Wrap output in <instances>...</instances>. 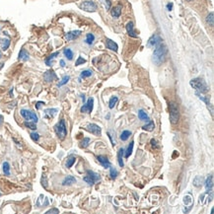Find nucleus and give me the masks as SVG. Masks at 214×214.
<instances>
[{"label": "nucleus", "mask_w": 214, "mask_h": 214, "mask_svg": "<svg viewBox=\"0 0 214 214\" xmlns=\"http://www.w3.org/2000/svg\"><path fill=\"white\" fill-rule=\"evenodd\" d=\"M167 48L163 43H159L157 46H155L154 52H153V61L156 65H161L162 63L165 62L167 57Z\"/></svg>", "instance_id": "f257e3e1"}, {"label": "nucleus", "mask_w": 214, "mask_h": 214, "mask_svg": "<svg viewBox=\"0 0 214 214\" xmlns=\"http://www.w3.org/2000/svg\"><path fill=\"white\" fill-rule=\"evenodd\" d=\"M190 86L196 91V93L198 94H205L209 91V87L207 86V84L205 83V81L201 78H194L189 82Z\"/></svg>", "instance_id": "f03ea898"}, {"label": "nucleus", "mask_w": 214, "mask_h": 214, "mask_svg": "<svg viewBox=\"0 0 214 214\" xmlns=\"http://www.w3.org/2000/svg\"><path fill=\"white\" fill-rule=\"evenodd\" d=\"M180 119V112L176 103H170V121L172 124H177Z\"/></svg>", "instance_id": "7ed1b4c3"}, {"label": "nucleus", "mask_w": 214, "mask_h": 214, "mask_svg": "<svg viewBox=\"0 0 214 214\" xmlns=\"http://www.w3.org/2000/svg\"><path fill=\"white\" fill-rule=\"evenodd\" d=\"M54 130L56 135L58 136V138L63 140L65 138V136L67 135V129H66V125H65V121L64 119H60L59 122L54 127Z\"/></svg>", "instance_id": "20e7f679"}, {"label": "nucleus", "mask_w": 214, "mask_h": 214, "mask_svg": "<svg viewBox=\"0 0 214 214\" xmlns=\"http://www.w3.org/2000/svg\"><path fill=\"white\" fill-rule=\"evenodd\" d=\"M21 116L24 118L27 121H34V122H38L39 119H38V116L35 114L34 112H32L30 110H21Z\"/></svg>", "instance_id": "39448f33"}, {"label": "nucleus", "mask_w": 214, "mask_h": 214, "mask_svg": "<svg viewBox=\"0 0 214 214\" xmlns=\"http://www.w3.org/2000/svg\"><path fill=\"white\" fill-rule=\"evenodd\" d=\"M100 180V176L97 174V173L93 172V171H87V176H85L84 177V181H86L88 184H90V186H92L96 183L97 181Z\"/></svg>", "instance_id": "423d86ee"}, {"label": "nucleus", "mask_w": 214, "mask_h": 214, "mask_svg": "<svg viewBox=\"0 0 214 214\" xmlns=\"http://www.w3.org/2000/svg\"><path fill=\"white\" fill-rule=\"evenodd\" d=\"M80 8L82 10L87 11V12H94L97 9V5L93 1H84L83 3H81Z\"/></svg>", "instance_id": "0eeeda50"}, {"label": "nucleus", "mask_w": 214, "mask_h": 214, "mask_svg": "<svg viewBox=\"0 0 214 214\" xmlns=\"http://www.w3.org/2000/svg\"><path fill=\"white\" fill-rule=\"evenodd\" d=\"M161 43H162V39L160 38V36H158V35H153V36L149 39L147 46L149 48H155V46H157Z\"/></svg>", "instance_id": "6e6552de"}, {"label": "nucleus", "mask_w": 214, "mask_h": 214, "mask_svg": "<svg viewBox=\"0 0 214 214\" xmlns=\"http://www.w3.org/2000/svg\"><path fill=\"white\" fill-rule=\"evenodd\" d=\"M94 107V99L89 98L88 101L85 103V105L81 108V112L82 113H91L93 111Z\"/></svg>", "instance_id": "1a4fd4ad"}, {"label": "nucleus", "mask_w": 214, "mask_h": 214, "mask_svg": "<svg viewBox=\"0 0 214 214\" xmlns=\"http://www.w3.org/2000/svg\"><path fill=\"white\" fill-rule=\"evenodd\" d=\"M87 128H88V130H89L91 133L94 134V135H97V136L102 135V129H101V127H100L98 124H88Z\"/></svg>", "instance_id": "9d476101"}, {"label": "nucleus", "mask_w": 214, "mask_h": 214, "mask_svg": "<svg viewBox=\"0 0 214 214\" xmlns=\"http://www.w3.org/2000/svg\"><path fill=\"white\" fill-rule=\"evenodd\" d=\"M43 79H45L46 82L49 83V82L57 80V76L54 70H48V71L45 72V74H43Z\"/></svg>", "instance_id": "9b49d317"}, {"label": "nucleus", "mask_w": 214, "mask_h": 214, "mask_svg": "<svg viewBox=\"0 0 214 214\" xmlns=\"http://www.w3.org/2000/svg\"><path fill=\"white\" fill-rule=\"evenodd\" d=\"M80 35H81V31H72V32H69V33H66L64 38H65L66 40L70 42V40H73L77 39L78 37H80Z\"/></svg>", "instance_id": "f8f14e48"}, {"label": "nucleus", "mask_w": 214, "mask_h": 214, "mask_svg": "<svg viewBox=\"0 0 214 214\" xmlns=\"http://www.w3.org/2000/svg\"><path fill=\"white\" fill-rule=\"evenodd\" d=\"M97 160H98L100 162V164H101V165L104 167V168H106V169L110 168V167H111V162L106 156H102V155H100V156L97 157Z\"/></svg>", "instance_id": "ddd939ff"}, {"label": "nucleus", "mask_w": 214, "mask_h": 214, "mask_svg": "<svg viewBox=\"0 0 214 214\" xmlns=\"http://www.w3.org/2000/svg\"><path fill=\"white\" fill-rule=\"evenodd\" d=\"M127 34H128V36H129V37L137 38V34L135 33V31H134V25H133L132 22H128L127 23Z\"/></svg>", "instance_id": "4468645a"}, {"label": "nucleus", "mask_w": 214, "mask_h": 214, "mask_svg": "<svg viewBox=\"0 0 214 214\" xmlns=\"http://www.w3.org/2000/svg\"><path fill=\"white\" fill-rule=\"evenodd\" d=\"M121 9H122L121 5H118V6L112 8V10H111V14H112V16L115 17V18H119L121 14Z\"/></svg>", "instance_id": "2eb2a0df"}, {"label": "nucleus", "mask_w": 214, "mask_h": 214, "mask_svg": "<svg viewBox=\"0 0 214 214\" xmlns=\"http://www.w3.org/2000/svg\"><path fill=\"white\" fill-rule=\"evenodd\" d=\"M74 183H76V179L74 177H72V176H67V177L64 179L62 181V186H71Z\"/></svg>", "instance_id": "dca6fc26"}, {"label": "nucleus", "mask_w": 214, "mask_h": 214, "mask_svg": "<svg viewBox=\"0 0 214 214\" xmlns=\"http://www.w3.org/2000/svg\"><path fill=\"white\" fill-rule=\"evenodd\" d=\"M57 109H48L45 111V118L46 119H52L57 114Z\"/></svg>", "instance_id": "f3484780"}, {"label": "nucleus", "mask_w": 214, "mask_h": 214, "mask_svg": "<svg viewBox=\"0 0 214 214\" xmlns=\"http://www.w3.org/2000/svg\"><path fill=\"white\" fill-rule=\"evenodd\" d=\"M205 187H206L207 192L212 190V189H213V176L212 175H210L209 177L206 179V181H205Z\"/></svg>", "instance_id": "a211bd4d"}, {"label": "nucleus", "mask_w": 214, "mask_h": 214, "mask_svg": "<svg viewBox=\"0 0 214 214\" xmlns=\"http://www.w3.org/2000/svg\"><path fill=\"white\" fill-rule=\"evenodd\" d=\"M124 149L121 148L118 152V161H119V165L121 167H124Z\"/></svg>", "instance_id": "6ab92c4d"}, {"label": "nucleus", "mask_w": 214, "mask_h": 214, "mask_svg": "<svg viewBox=\"0 0 214 214\" xmlns=\"http://www.w3.org/2000/svg\"><path fill=\"white\" fill-rule=\"evenodd\" d=\"M107 48L109 49H111V51H118V48H119L118 45L110 39L107 40Z\"/></svg>", "instance_id": "aec40b11"}, {"label": "nucleus", "mask_w": 214, "mask_h": 214, "mask_svg": "<svg viewBox=\"0 0 214 214\" xmlns=\"http://www.w3.org/2000/svg\"><path fill=\"white\" fill-rule=\"evenodd\" d=\"M19 59L23 61H27L29 59V54L24 48H22L19 52Z\"/></svg>", "instance_id": "412c9836"}, {"label": "nucleus", "mask_w": 214, "mask_h": 214, "mask_svg": "<svg viewBox=\"0 0 214 214\" xmlns=\"http://www.w3.org/2000/svg\"><path fill=\"white\" fill-rule=\"evenodd\" d=\"M154 127H155L154 121H148V124L142 127L143 130H146V131H152L154 129Z\"/></svg>", "instance_id": "4be33fe9"}, {"label": "nucleus", "mask_w": 214, "mask_h": 214, "mask_svg": "<svg viewBox=\"0 0 214 214\" xmlns=\"http://www.w3.org/2000/svg\"><path fill=\"white\" fill-rule=\"evenodd\" d=\"M202 183H203V177H201V176H196V177L193 179V186L200 187Z\"/></svg>", "instance_id": "5701e85b"}, {"label": "nucleus", "mask_w": 214, "mask_h": 214, "mask_svg": "<svg viewBox=\"0 0 214 214\" xmlns=\"http://www.w3.org/2000/svg\"><path fill=\"white\" fill-rule=\"evenodd\" d=\"M138 118L141 119V121H149L148 115H147V114H146L143 110L138 111Z\"/></svg>", "instance_id": "b1692460"}, {"label": "nucleus", "mask_w": 214, "mask_h": 214, "mask_svg": "<svg viewBox=\"0 0 214 214\" xmlns=\"http://www.w3.org/2000/svg\"><path fill=\"white\" fill-rule=\"evenodd\" d=\"M133 145H134V142L133 141H131L130 142V144L128 145V147L127 149V151H125V154H124V157L125 158H128L131 155V153H132V150H133Z\"/></svg>", "instance_id": "393cba45"}, {"label": "nucleus", "mask_w": 214, "mask_h": 214, "mask_svg": "<svg viewBox=\"0 0 214 214\" xmlns=\"http://www.w3.org/2000/svg\"><path fill=\"white\" fill-rule=\"evenodd\" d=\"M63 54H64L65 57H66L68 60H71L72 58H73V51H72L70 48H64Z\"/></svg>", "instance_id": "a878e982"}, {"label": "nucleus", "mask_w": 214, "mask_h": 214, "mask_svg": "<svg viewBox=\"0 0 214 214\" xmlns=\"http://www.w3.org/2000/svg\"><path fill=\"white\" fill-rule=\"evenodd\" d=\"M58 54H59V52L56 51V52H54V54H52L49 55V56H48V57L46 59V65H51V61H52V59H54V58L56 57Z\"/></svg>", "instance_id": "bb28decb"}, {"label": "nucleus", "mask_w": 214, "mask_h": 214, "mask_svg": "<svg viewBox=\"0 0 214 214\" xmlns=\"http://www.w3.org/2000/svg\"><path fill=\"white\" fill-rule=\"evenodd\" d=\"M2 169H3V173L6 176L10 175V165L8 162H4L3 165H2Z\"/></svg>", "instance_id": "cd10ccee"}, {"label": "nucleus", "mask_w": 214, "mask_h": 214, "mask_svg": "<svg viewBox=\"0 0 214 214\" xmlns=\"http://www.w3.org/2000/svg\"><path fill=\"white\" fill-rule=\"evenodd\" d=\"M130 135H131V132L129 130H124V131H122L121 134V139L122 140V141H125V140H127L128 138H129Z\"/></svg>", "instance_id": "c85d7f7f"}, {"label": "nucleus", "mask_w": 214, "mask_h": 214, "mask_svg": "<svg viewBox=\"0 0 214 214\" xmlns=\"http://www.w3.org/2000/svg\"><path fill=\"white\" fill-rule=\"evenodd\" d=\"M214 17H213V12H210L209 14L207 15L206 17V23L211 27H213V24H214Z\"/></svg>", "instance_id": "c756f323"}, {"label": "nucleus", "mask_w": 214, "mask_h": 214, "mask_svg": "<svg viewBox=\"0 0 214 214\" xmlns=\"http://www.w3.org/2000/svg\"><path fill=\"white\" fill-rule=\"evenodd\" d=\"M94 40H95V36H94L93 34H87V36H86V43H88V45H92V43H94Z\"/></svg>", "instance_id": "7c9ffc66"}, {"label": "nucleus", "mask_w": 214, "mask_h": 214, "mask_svg": "<svg viewBox=\"0 0 214 214\" xmlns=\"http://www.w3.org/2000/svg\"><path fill=\"white\" fill-rule=\"evenodd\" d=\"M90 142H91V139L89 138V137H85V138H83V140L81 141L80 147H82V148H87L88 146H89Z\"/></svg>", "instance_id": "2f4dec72"}, {"label": "nucleus", "mask_w": 214, "mask_h": 214, "mask_svg": "<svg viewBox=\"0 0 214 214\" xmlns=\"http://www.w3.org/2000/svg\"><path fill=\"white\" fill-rule=\"evenodd\" d=\"M118 97H112V98L110 99V101H109V108L110 109H114L115 108V106L116 104V102H118Z\"/></svg>", "instance_id": "473e14b6"}, {"label": "nucleus", "mask_w": 214, "mask_h": 214, "mask_svg": "<svg viewBox=\"0 0 214 214\" xmlns=\"http://www.w3.org/2000/svg\"><path fill=\"white\" fill-rule=\"evenodd\" d=\"M110 169H111V171H110L111 178H112L113 180H115V179H116V177H118V175H119L118 170H116V168H114V167H110Z\"/></svg>", "instance_id": "72a5a7b5"}, {"label": "nucleus", "mask_w": 214, "mask_h": 214, "mask_svg": "<svg viewBox=\"0 0 214 214\" xmlns=\"http://www.w3.org/2000/svg\"><path fill=\"white\" fill-rule=\"evenodd\" d=\"M76 161V158L74 156H69V158L67 159V162H66V167L67 168H71L73 166V164L75 163Z\"/></svg>", "instance_id": "f704fd0d"}, {"label": "nucleus", "mask_w": 214, "mask_h": 214, "mask_svg": "<svg viewBox=\"0 0 214 214\" xmlns=\"http://www.w3.org/2000/svg\"><path fill=\"white\" fill-rule=\"evenodd\" d=\"M25 127L30 128L32 130H36L37 129V125H36V122L34 121H26L25 122Z\"/></svg>", "instance_id": "c9c22d12"}, {"label": "nucleus", "mask_w": 214, "mask_h": 214, "mask_svg": "<svg viewBox=\"0 0 214 214\" xmlns=\"http://www.w3.org/2000/svg\"><path fill=\"white\" fill-rule=\"evenodd\" d=\"M40 184H42V186L45 187V189H48V180H46V176L43 174V177H42V180H40Z\"/></svg>", "instance_id": "e433bc0d"}, {"label": "nucleus", "mask_w": 214, "mask_h": 214, "mask_svg": "<svg viewBox=\"0 0 214 214\" xmlns=\"http://www.w3.org/2000/svg\"><path fill=\"white\" fill-rule=\"evenodd\" d=\"M92 75V70H84V71L81 72V77L82 78H87V77H90V76Z\"/></svg>", "instance_id": "4c0bfd02"}, {"label": "nucleus", "mask_w": 214, "mask_h": 214, "mask_svg": "<svg viewBox=\"0 0 214 214\" xmlns=\"http://www.w3.org/2000/svg\"><path fill=\"white\" fill-rule=\"evenodd\" d=\"M69 79H70L69 76H64V77L62 78V80L58 83V87H61V86H63V85H65L67 82L69 81Z\"/></svg>", "instance_id": "58836bf2"}, {"label": "nucleus", "mask_w": 214, "mask_h": 214, "mask_svg": "<svg viewBox=\"0 0 214 214\" xmlns=\"http://www.w3.org/2000/svg\"><path fill=\"white\" fill-rule=\"evenodd\" d=\"M9 46H10V40L9 39L3 40V51H6V49L9 48Z\"/></svg>", "instance_id": "ea45409f"}, {"label": "nucleus", "mask_w": 214, "mask_h": 214, "mask_svg": "<svg viewBox=\"0 0 214 214\" xmlns=\"http://www.w3.org/2000/svg\"><path fill=\"white\" fill-rule=\"evenodd\" d=\"M101 2L105 5V7L107 10H109L111 8V1L110 0H101Z\"/></svg>", "instance_id": "a19ab883"}, {"label": "nucleus", "mask_w": 214, "mask_h": 214, "mask_svg": "<svg viewBox=\"0 0 214 214\" xmlns=\"http://www.w3.org/2000/svg\"><path fill=\"white\" fill-rule=\"evenodd\" d=\"M85 62H86V60H85L82 56H79V57H78V59L76 60L75 65H76V66H78V65H80V64H83V63H85Z\"/></svg>", "instance_id": "79ce46f5"}, {"label": "nucleus", "mask_w": 214, "mask_h": 214, "mask_svg": "<svg viewBox=\"0 0 214 214\" xmlns=\"http://www.w3.org/2000/svg\"><path fill=\"white\" fill-rule=\"evenodd\" d=\"M31 138L34 140V141H39L40 139V135L37 132H32L31 133Z\"/></svg>", "instance_id": "37998d69"}, {"label": "nucleus", "mask_w": 214, "mask_h": 214, "mask_svg": "<svg viewBox=\"0 0 214 214\" xmlns=\"http://www.w3.org/2000/svg\"><path fill=\"white\" fill-rule=\"evenodd\" d=\"M43 199H45V196H43V194H40L39 199H38V201H37V206H39V207L42 206V202H43Z\"/></svg>", "instance_id": "c03bdc74"}, {"label": "nucleus", "mask_w": 214, "mask_h": 214, "mask_svg": "<svg viewBox=\"0 0 214 214\" xmlns=\"http://www.w3.org/2000/svg\"><path fill=\"white\" fill-rule=\"evenodd\" d=\"M46 214H51V213H55V214H57V213H59V210L57 209V208H51V209H49L46 212Z\"/></svg>", "instance_id": "a18cd8bd"}, {"label": "nucleus", "mask_w": 214, "mask_h": 214, "mask_svg": "<svg viewBox=\"0 0 214 214\" xmlns=\"http://www.w3.org/2000/svg\"><path fill=\"white\" fill-rule=\"evenodd\" d=\"M43 105H45V103H43V102H38L36 104V109L39 110L40 108L42 107V106H43Z\"/></svg>", "instance_id": "49530a36"}, {"label": "nucleus", "mask_w": 214, "mask_h": 214, "mask_svg": "<svg viewBox=\"0 0 214 214\" xmlns=\"http://www.w3.org/2000/svg\"><path fill=\"white\" fill-rule=\"evenodd\" d=\"M151 145L153 146V147H155V148H157V141L155 139H151Z\"/></svg>", "instance_id": "de8ad7c7"}, {"label": "nucleus", "mask_w": 214, "mask_h": 214, "mask_svg": "<svg viewBox=\"0 0 214 214\" xmlns=\"http://www.w3.org/2000/svg\"><path fill=\"white\" fill-rule=\"evenodd\" d=\"M108 135H109L110 139H111V141H112V144H113V145H116V141H114V140H113V137H112V135H111L110 131H109V132H108Z\"/></svg>", "instance_id": "09e8293b"}, {"label": "nucleus", "mask_w": 214, "mask_h": 214, "mask_svg": "<svg viewBox=\"0 0 214 214\" xmlns=\"http://www.w3.org/2000/svg\"><path fill=\"white\" fill-rule=\"evenodd\" d=\"M167 9H168L169 11H171L173 9V3H168V4H167Z\"/></svg>", "instance_id": "8fccbe9b"}, {"label": "nucleus", "mask_w": 214, "mask_h": 214, "mask_svg": "<svg viewBox=\"0 0 214 214\" xmlns=\"http://www.w3.org/2000/svg\"><path fill=\"white\" fill-rule=\"evenodd\" d=\"M60 66H61V67H64V66H65V61H64L63 59H61V60H60Z\"/></svg>", "instance_id": "3c124183"}, {"label": "nucleus", "mask_w": 214, "mask_h": 214, "mask_svg": "<svg viewBox=\"0 0 214 214\" xmlns=\"http://www.w3.org/2000/svg\"><path fill=\"white\" fill-rule=\"evenodd\" d=\"M2 124H3V116L0 115V125H1Z\"/></svg>", "instance_id": "603ef678"}, {"label": "nucleus", "mask_w": 214, "mask_h": 214, "mask_svg": "<svg viewBox=\"0 0 214 214\" xmlns=\"http://www.w3.org/2000/svg\"><path fill=\"white\" fill-rule=\"evenodd\" d=\"M9 96H10V97H13V88L10 90V92H9Z\"/></svg>", "instance_id": "864d4df0"}, {"label": "nucleus", "mask_w": 214, "mask_h": 214, "mask_svg": "<svg viewBox=\"0 0 214 214\" xmlns=\"http://www.w3.org/2000/svg\"><path fill=\"white\" fill-rule=\"evenodd\" d=\"M81 98H82V100H83V102H85V96H84V95H81Z\"/></svg>", "instance_id": "5fc2aeb1"}, {"label": "nucleus", "mask_w": 214, "mask_h": 214, "mask_svg": "<svg viewBox=\"0 0 214 214\" xmlns=\"http://www.w3.org/2000/svg\"><path fill=\"white\" fill-rule=\"evenodd\" d=\"M0 58H1V52H0Z\"/></svg>", "instance_id": "6e6d98bb"}, {"label": "nucleus", "mask_w": 214, "mask_h": 214, "mask_svg": "<svg viewBox=\"0 0 214 214\" xmlns=\"http://www.w3.org/2000/svg\"><path fill=\"white\" fill-rule=\"evenodd\" d=\"M187 1H192V0H187Z\"/></svg>", "instance_id": "4d7b16f0"}, {"label": "nucleus", "mask_w": 214, "mask_h": 214, "mask_svg": "<svg viewBox=\"0 0 214 214\" xmlns=\"http://www.w3.org/2000/svg\"><path fill=\"white\" fill-rule=\"evenodd\" d=\"M0 195H1V192H0Z\"/></svg>", "instance_id": "13d9d810"}]
</instances>
